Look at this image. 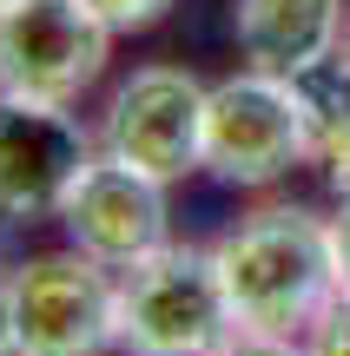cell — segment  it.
Here are the masks:
<instances>
[{"mask_svg": "<svg viewBox=\"0 0 350 356\" xmlns=\"http://www.w3.org/2000/svg\"><path fill=\"white\" fill-rule=\"evenodd\" d=\"M218 277L232 297L238 330L264 337H311V323L337 297V257H331V218L304 204H264L238 218L218 244Z\"/></svg>", "mask_w": 350, "mask_h": 356, "instance_id": "6da1fadb", "label": "cell"}, {"mask_svg": "<svg viewBox=\"0 0 350 356\" xmlns=\"http://www.w3.org/2000/svg\"><path fill=\"white\" fill-rule=\"evenodd\" d=\"M238 337L218 257L205 244H159L119 270V350L126 356H218Z\"/></svg>", "mask_w": 350, "mask_h": 356, "instance_id": "7a4b0ae2", "label": "cell"}, {"mask_svg": "<svg viewBox=\"0 0 350 356\" xmlns=\"http://www.w3.org/2000/svg\"><path fill=\"white\" fill-rule=\"evenodd\" d=\"M113 60V26L93 0H13L0 7V99L73 106L100 86Z\"/></svg>", "mask_w": 350, "mask_h": 356, "instance_id": "3957f363", "label": "cell"}, {"mask_svg": "<svg viewBox=\"0 0 350 356\" xmlns=\"http://www.w3.org/2000/svg\"><path fill=\"white\" fill-rule=\"evenodd\" d=\"M119 350V277L93 251H47L13 270V356Z\"/></svg>", "mask_w": 350, "mask_h": 356, "instance_id": "277c9868", "label": "cell"}, {"mask_svg": "<svg viewBox=\"0 0 350 356\" xmlns=\"http://www.w3.org/2000/svg\"><path fill=\"white\" fill-rule=\"evenodd\" d=\"M298 165H311V132H304L291 79L258 73V66L218 79L205 99V172L258 191Z\"/></svg>", "mask_w": 350, "mask_h": 356, "instance_id": "5b68a950", "label": "cell"}, {"mask_svg": "<svg viewBox=\"0 0 350 356\" xmlns=\"http://www.w3.org/2000/svg\"><path fill=\"white\" fill-rule=\"evenodd\" d=\"M205 99H212V86H198L185 66H139L106 99L100 152L172 185V178L205 165Z\"/></svg>", "mask_w": 350, "mask_h": 356, "instance_id": "8992f818", "label": "cell"}, {"mask_svg": "<svg viewBox=\"0 0 350 356\" xmlns=\"http://www.w3.org/2000/svg\"><path fill=\"white\" fill-rule=\"evenodd\" d=\"M93 165V132L79 126L73 106L40 99H0V218L33 225L60 218L66 191Z\"/></svg>", "mask_w": 350, "mask_h": 356, "instance_id": "52a82bcc", "label": "cell"}, {"mask_svg": "<svg viewBox=\"0 0 350 356\" xmlns=\"http://www.w3.org/2000/svg\"><path fill=\"white\" fill-rule=\"evenodd\" d=\"M166 218H172L166 185L145 178L139 165H126V159H113V152H93V165L79 172V185L60 204L66 238L79 251H93L100 264H113V270H126L139 257H152L159 244H172Z\"/></svg>", "mask_w": 350, "mask_h": 356, "instance_id": "ba28073f", "label": "cell"}, {"mask_svg": "<svg viewBox=\"0 0 350 356\" xmlns=\"http://www.w3.org/2000/svg\"><path fill=\"white\" fill-rule=\"evenodd\" d=\"M232 26H238L245 66L291 79L298 66H311V60L344 47L350 13H344V0H238Z\"/></svg>", "mask_w": 350, "mask_h": 356, "instance_id": "9c48e42d", "label": "cell"}, {"mask_svg": "<svg viewBox=\"0 0 350 356\" xmlns=\"http://www.w3.org/2000/svg\"><path fill=\"white\" fill-rule=\"evenodd\" d=\"M291 92H298L304 132H311V159L324 165L331 191L350 198V47L298 66L291 73Z\"/></svg>", "mask_w": 350, "mask_h": 356, "instance_id": "30bf717a", "label": "cell"}, {"mask_svg": "<svg viewBox=\"0 0 350 356\" xmlns=\"http://www.w3.org/2000/svg\"><path fill=\"white\" fill-rule=\"evenodd\" d=\"M304 343H311V356H350V291L331 297V310L311 323V337H304Z\"/></svg>", "mask_w": 350, "mask_h": 356, "instance_id": "8fae6325", "label": "cell"}, {"mask_svg": "<svg viewBox=\"0 0 350 356\" xmlns=\"http://www.w3.org/2000/svg\"><path fill=\"white\" fill-rule=\"evenodd\" d=\"M172 0H93V13H100L113 33H145L152 20H166Z\"/></svg>", "mask_w": 350, "mask_h": 356, "instance_id": "7c38bea8", "label": "cell"}, {"mask_svg": "<svg viewBox=\"0 0 350 356\" xmlns=\"http://www.w3.org/2000/svg\"><path fill=\"white\" fill-rule=\"evenodd\" d=\"M218 356H311L304 337H264V330H238Z\"/></svg>", "mask_w": 350, "mask_h": 356, "instance_id": "4fadbf2b", "label": "cell"}, {"mask_svg": "<svg viewBox=\"0 0 350 356\" xmlns=\"http://www.w3.org/2000/svg\"><path fill=\"white\" fill-rule=\"evenodd\" d=\"M331 257H337V291H350V198L331 218Z\"/></svg>", "mask_w": 350, "mask_h": 356, "instance_id": "5bb4252c", "label": "cell"}, {"mask_svg": "<svg viewBox=\"0 0 350 356\" xmlns=\"http://www.w3.org/2000/svg\"><path fill=\"white\" fill-rule=\"evenodd\" d=\"M0 356H13V284H0Z\"/></svg>", "mask_w": 350, "mask_h": 356, "instance_id": "9a60e30c", "label": "cell"}, {"mask_svg": "<svg viewBox=\"0 0 350 356\" xmlns=\"http://www.w3.org/2000/svg\"><path fill=\"white\" fill-rule=\"evenodd\" d=\"M344 47H350V26H344Z\"/></svg>", "mask_w": 350, "mask_h": 356, "instance_id": "2e32d148", "label": "cell"}, {"mask_svg": "<svg viewBox=\"0 0 350 356\" xmlns=\"http://www.w3.org/2000/svg\"><path fill=\"white\" fill-rule=\"evenodd\" d=\"M0 7H13V0H0Z\"/></svg>", "mask_w": 350, "mask_h": 356, "instance_id": "e0dca14e", "label": "cell"}]
</instances>
